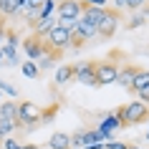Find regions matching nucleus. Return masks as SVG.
I'll list each match as a JSON object with an SVG mask.
<instances>
[{"instance_id": "obj_21", "label": "nucleus", "mask_w": 149, "mask_h": 149, "mask_svg": "<svg viewBox=\"0 0 149 149\" xmlns=\"http://www.w3.org/2000/svg\"><path fill=\"white\" fill-rule=\"evenodd\" d=\"M84 8H99V10H106V0H81Z\"/></svg>"}, {"instance_id": "obj_32", "label": "nucleus", "mask_w": 149, "mask_h": 149, "mask_svg": "<svg viewBox=\"0 0 149 149\" xmlns=\"http://www.w3.org/2000/svg\"><path fill=\"white\" fill-rule=\"evenodd\" d=\"M20 149H38L36 144H20Z\"/></svg>"}, {"instance_id": "obj_6", "label": "nucleus", "mask_w": 149, "mask_h": 149, "mask_svg": "<svg viewBox=\"0 0 149 149\" xmlns=\"http://www.w3.org/2000/svg\"><path fill=\"white\" fill-rule=\"evenodd\" d=\"M73 79L84 86H96V73H94V61H81L73 63Z\"/></svg>"}, {"instance_id": "obj_29", "label": "nucleus", "mask_w": 149, "mask_h": 149, "mask_svg": "<svg viewBox=\"0 0 149 149\" xmlns=\"http://www.w3.org/2000/svg\"><path fill=\"white\" fill-rule=\"evenodd\" d=\"M106 149H126L129 144H124V141H109V144H104Z\"/></svg>"}, {"instance_id": "obj_19", "label": "nucleus", "mask_w": 149, "mask_h": 149, "mask_svg": "<svg viewBox=\"0 0 149 149\" xmlns=\"http://www.w3.org/2000/svg\"><path fill=\"white\" fill-rule=\"evenodd\" d=\"M84 147H86V129H79L71 136V149H84Z\"/></svg>"}, {"instance_id": "obj_25", "label": "nucleus", "mask_w": 149, "mask_h": 149, "mask_svg": "<svg viewBox=\"0 0 149 149\" xmlns=\"http://www.w3.org/2000/svg\"><path fill=\"white\" fill-rule=\"evenodd\" d=\"M56 111H58V106H51V109L40 111V121H48V119H53V116H56Z\"/></svg>"}, {"instance_id": "obj_12", "label": "nucleus", "mask_w": 149, "mask_h": 149, "mask_svg": "<svg viewBox=\"0 0 149 149\" xmlns=\"http://www.w3.org/2000/svg\"><path fill=\"white\" fill-rule=\"evenodd\" d=\"M76 36H81L84 40H91V38H96L99 33H96V25H91V23H86V20H79L76 23Z\"/></svg>"}, {"instance_id": "obj_35", "label": "nucleus", "mask_w": 149, "mask_h": 149, "mask_svg": "<svg viewBox=\"0 0 149 149\" xmlns=\"http://www.w3.org/2000/svg\"><path fill=\"white\" fill-rule=\"evenodd\" d=\"M147 139H149V132H147Z\"/></svg>"}, {"instance_id": "obj_5", "label": "nucleus", "mask_w": 149, "mask_h": 149, "mask_svg": "<svg viewBox=\"0 0 149 149\" xmlns=\"http://www.w3.org/2000/svg\"><path fill=\"white\" fill-rule=\"evenodd\" d=\"M18 121L25 126H40V106L33 101L18 104Z\"/></svg>"}, {"instance_id": "obj_26", "label": "nucleus", "mask_w": 149, "mask_h": 149, "mask_svg": "<svg viewBox=\"0 0 149 149\" xmlns=\"http://www.w3.org/2000/svg\"><path fill=\"white\" fill-rule=\"evenodd\" d=\"M0 147H3V149H20V141H18V139H10V136H8V139L3 141Z\"/></svg>"}, {"instance_id": "obj_2", "label": "nucleus", "mask_w": 149, "mask_h": 149, "mask_svg": "<svg viewBox=\"0 0 149 149\" xmlns=\"http://www.w3.org/2000/svg\"><path fill=\"white\" fill-rule=\"evenodd\" d=\"M94 73H96V86H106V84H116L119 76V63H114L111 58L94 63Z\"/></svg>"}, {"instance_id": "obj_17", "label": "nucleus", "mask_w": 149, "mask_h": 149, "mask_svg": "<svg viewBox=\"0 0 149 149\" xmlns=\"http://www.w3.org/2000/svg\"><path fill=\"white\" fill-rule=\"evenodd\" d=\"M23 5H25V0H3V15H5V18H13Z\"/></svg>"}, {"instance_id": "obj_8", "label": "nucleus", "mask_w": 149, "mask_h": 149, "mask_svg": "<svg viewBox=\"0 0 149 149\" xmlns=\"http://www.w3.org/2000/svg\"><path fill=\"white\" fill-rule=\"evenodd\" d=\"M81 13H84V5H81V0H61V5H58V18L81 20Z\"/></svg>"}, {"instance_id": "obj_34", "label": "nucleus", "mask_w": 149, "mask_h": 149, "mask_svg": "<svg viewBox=\"0 0 149 149\" xmlns=\"http://www.w3.org/2000/svg\"><path fill=\"white\" fill-rule=\"evenodd\" d=\"M126 149H141V147H126Z\"/></svg>"}, {"instance_id": "obj_13", "label": "nucleus", "mask_w": 149, "mask_h": 149, "mask_svg": "<svg viewBox=\"0 0 149 149\" xmlns=\"http://www.w3.org/2000/svg\"><path fill=\"white\" fill-rule=\"evenodd\" d=\"M48 147L51 149H71V136L63 132H56L51 139H48Z\"/></svg>"}, {"instance_id": "obj_3", "label": "nucleus", "mask_w": 149, "mask_h": 149, "mask_svg": "<svg viewBox=\"0 0 149 149\" xmlns=\"http://www.w3.org/2000/svg\"><path fill=\"white\" fill-rule=\"evenodd\" d=\"M46 46L51 48V51H61L63 53V48L71 46V31H66V28H61V25L56 23L53 28L46 33Z\"/></svg>"}, {"instance_id": "obj_23", "label": "nucleus", "mask_w": 149, "mask_h": 149, "mask_svg": "<svg viewBox=\"0 0 149 149\" xmlns=\"http://www.w3.org/2000/svg\"><path fill=\"white\" fill-rule=\"evenodd\" d=\"M0 91H5L8 96H13V101H15V96H18V88H13V86L8 84V81H3V79H0Z\"/></svg>"}, {"instance_id": "obj_16", "label": "nucleus", "mask_w": 149, "mask_h": 149, "mask_svg": "<svg viewBox=\"0 0 149 149\" xmlns=\"http://www.w3.org/2000/svg\"><path fill=\"white\" fill-rule=\"evenodd\" d=\"M149 84V71H144V68H139L136 71V76H134V81H132V86H129V91L132 94H136L139 88H144Z\"/></svg>"}, {"instance_id": "obj_4", "label": "nucleus", "mask_w": 149, "mask_h": 149, "mask_svg": "<svg viewBox=\"0 0 149 149\" xmlns=\"http://www.w3.org/2000/svg\"><path fill=\"white\" fill-rule=\"evenodd\" d=\"M119 23H121V13H119V10H111V8H106V10H104L101 23H99V28H96L99 38H111V36L116 33Z\"/></svg>"}, {"instance_id": "obj_33", "label": "nucleus", "mask_w": 149, "mask_h": 149, "mask_svg": "<svg viewBox=\"0 0 149 149\" xmlns=\"http://www.w3.org/2000/svg\"><path fill=\"white\" fill-rule=\"evenodd\" d=\"M0 15H3V0H0Z\"/></svg>"}, {"instance_id": "obj_7", "label": "nucleus", "mask_w": 149, "mask_h": 149, "mask_svg": "<svg viewBox=\"0 0 149 149\" xmlns=\"http://www.w3.org/2000/svg\"><path fill=\"white\" fill-rule=\"evenodd\" d=\"M23 48H25V53H28V61H40V58L46 56V51H48V46L43 43V38L36 36V33L23 40Z\"/></svg>"}, {"instance_id": "obj_30", "label": "nucleus", "mask_w": 149, "mask_h": 149, "mask_svg": "<svg viewBox=\"0 0 149 149\" xmlns=\"http://www.w3.org/2000/svg\"><path fill=\"white\" fill-rule=\"evenodd\" d=\"M5 33L8 31H5V25H3V20H0V43H3V38H5Z\"/></svg>"}, {"instance_id": "obj_28", "label": "nucleus", "mask_w": 149, "mask_h": 149, "mask_svg": "<svg viewBox=\"0 0 149 149\" xmlns=\"http://www.w3.org/2000/svg\"><path fill=\"white\" fill-rule=\"evenodd\" d=\"M136 96H139V101H144V104H149V84L144 88H139V91H136Z\"/></svg>"}, {"instance_id": "obj_18", "label": "nucleus", "mask_w": 149, "mask_h": 149, "mask_svg": "<svg viewBox=\"0 0 149 149\" xmlns=\"http://www.w3.org/2000/svg\"><path fill=\"white\" fill-rule=\"evenodd\" d=\"M53 25H56V18H38V25H36V36H40V38H43V36H46V33L51 31Z\"/></svg>"}, {"instance_id": "obj_1", "label": "nucleus", "mask_w": 149, "mask_h": 149, "mask_svg": "<svg viewBox=\"0 0 149 149\" xmlns=\"http://www.w3.org/2000/svg\"><path fill=\"white\" fill-rule=\"evenodd\" d=\"M116 114H119V119H121L124 126H136V124H144L149 119V106L144 101H132V104H126V106H121Z\"/></svg>"}, {"instance_id": "obj_14", "label": "nucleus", "mask_w": 149, "mask_h": 149, "mask_svg": "<svg viewBox=\"0 0 149 149\" xmlns=\"http://www.w3.org/2000/svg\"><path fill=\"white\" fill-rule=\"evenodd\" d=\"M101 18H104V10H99V8H84V13H81V20H86V23L96 25V28L101 23Z\"/></svg>"}, {"instance_id": "obj_31", "label": "nucleus", "mask_w": 149, "mask_h": 149, "mask_svg": "<svg viewBox=\"0 0 149 149\" xmlns=\"http://www.w3.org/2000/svg\"><path fill=\"white\" fill-rule=\"evenodd\" d=\"M121 8H126V0H116V8L114 10H121Z\"/></svg>"}, {"instance_id": "obj_20", "label": "nucleus", "mask_w": 149, "mask_h": 149, "mask_svg": "<svg viewBox=\"0 0 149 149\" xmlns=\"http://www.w3.org/2000/svg\"><path fill=\"white\" fill-rule=\"evenodd\" d=\"M23 76H28V79H38L40 76V68L36 66V61H25L23 63Z\"/></svg>"}, {"instance_id": "obj_22", "label": "nucleus", "mask_w": 149, "mask_h": 149, "mask_svg": "<svg viewBox=\"0 0 149 149\" xmlns=\"http://www.w3.org/2000/svg\"><path fill=\"white\" fill-rule=\"evenodd\" d=\"M141 25H144V15H141V13H134L132 15V20H129V23H126V28H141Z\"/></svg>"}, {"instance_id": "obj_9", "label": "nucleus", "mask_w": 149, "mask_h": 149, "mask_svg": "<svg viewBox=\"0 0 149 149\" xmlns=\"http://www.w3.org/2000/svg\"><path fill=\"white\" fill-rule=\"evenodd\" d=\"M116 129H124V124H121L119 114H109V116H104V119H101V124H99V132L104 134V139H111Z\"/></svg>"}, {"instance_id": "obj_15", "label": "nucleus", "mask_w": 149, "mask_h": 149, "mask_svg": "<svg viewBox=\"0 0 149 149\" xmlns=\"http://www.w3.org/2000/svg\"><path fill=\"white\" fill-rule=\"evenodd\" d=\"M0 119L18 121V104H15V101H5V104H0Z\"/></svg>"}, {"instance_id": "obj_10", "label": "nucleus", "mask_w": 149, "mask_h": 149, "mask_svg": "<svg viewBox=\"0 0 149 149\" xmlns=\"http://www.w3.org/2000/svg\"><path fill=\"white\" fill-rule=\"evenodd\" d=\"M136 66H132V63H126L124 68H119V76H116V84L119 86H124V88H129L132 86V81H134V76H136Z\"/></svg>"}, {"instance_id": "obj_27", "label": "nucleus", "mask_w": 149, "mask_h": 149, "mask_svg": "<svg viewBox=\"0 0 149 149\" xmlns=\"http://www.w3.org/2000/svg\"><path fill=\"white\" fill-rule=\"evenodd\" d=\"M147 5V0H126V8H132V10H141Z\"/></svg>"}, {"instance_id": "obj_11", "label": "nucleus", "mask_w": 149, "mask_h": 149, "mask_svg": "<svg viewBox=\"0 0 149 149\" xmlns=\"http://www.w3.org/2000/svg\"><path fill=\"white\" fill-rule=\"evenodd\" d=\"M73 81V63H63L61 68L56 71V86H66Z\"/></svg>"}, {"instance_id": "obj_24", "label": "nucleus", "mask_w": 149, "mask_h": 149, "mask_svg": "<svg viewBox=\"0 0 149 149\" xmlns=\"http://www.w3.org/2000/svg\"><path fill=\"white\" fill-rule=\"evenodd\" d=\"M84 46H86V40L81 38V36H76V33H71V48L79 51V48H84Z\"/></svg>"}]
</instances>
